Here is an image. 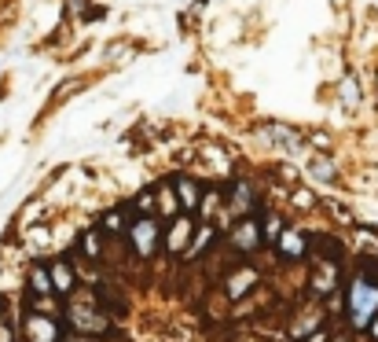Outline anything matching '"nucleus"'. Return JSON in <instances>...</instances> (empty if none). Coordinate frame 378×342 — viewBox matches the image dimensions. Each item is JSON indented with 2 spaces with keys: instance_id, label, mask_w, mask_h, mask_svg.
I'll list each match as a JSON object with an SVG mask.
<instances>
[{
  "instance_id": "20",
  "label": "nucleus",
  "mask_w": 378,
  "mask_h": 342,
  "mask_svg": "<svg viewBox=\"0 0 378 342\" xmlns=\"http://www.w3.org/2000/svg\"><path fill=\"white\" fill-rule=\"evenodd\" d=\"M334 342H345V339H334Z\"/></svg>"
},
{
  "instance_id": "16",
  "label": "nucleus",
  "mask_w": 378,
  "mask_h": 342,
  "mask_svg": "<svg viewBox=\"0 0 378 342\" xmlns=\"http://www.w3.org/2000/svg\"><path fill=\"white\" fill-rule=\"evenodd\" d=\"M312 173H316L320 180H334V166L323 162V158H316V162H312Z\"/></svg>"
},
{
  "instance_id": "1",
  "label": "nucleus",
  "mask_w": 378,
  "mask_h": 342,
  "mask_svg": "<svg viewBox=\"0 0 378 342\" xmlns=\"http://www.w3.org/2000/svg\"><path fill=\"white\" fill-rule=\"evenodd\" d=\"M378 313V284L371 276H356L349 284V324L367 331Z\"/></svg>"
},
{
  "instance_id": "2",
  "label": "nucleus",
  "mask_w": 378,
  "mask_h": 342,
  "mask_svg": "<svg viewBox=\"0 0 378 342\" xmlns=\"http://www.w3.org/2000/svg\"><path fill=\"white\" fill-rule=\"evenodd\" d=\"M67 324L78 328L81 335H107V331H111V317H107L103 309H96V306L89 309L81 298H74L70 309H67Z\"/></svg>"
},
{
  "instance_id": "7",
  "label": "nucleus",
  "mask_w": 378,
  "mask_h": 342,
  "mask_svg": "<svg viewBox=\"0 0 378 342\" xmlns=\"http://www.w3.org/2000/svg\"><path fill=\"white\" fill-rule=\"evenodd\" d=\"M235 243H239L243 254H254L257 243H261V221H257V217H243L239 228H235Z\"/></svg>"
},
{
  "instance_id": "6",
  "label": "nucleus",
  "mask_w": 378,
  "mask_h": 342,
  "mask_svg": "<svg viewBox=\"0 0 378 342\" xmlns=\"http://www.w3.org/2000/svg\"><path fill=\"white\" fill-rule=\"evenodd\" d=\"M279 254H283L287 261H298L309 254V236L298 228H283V236H279Z\"/></svg>"
},
{
  "instance_id": "5",
  "label": "nucleus",
  "mask_w": 378,
  "mask_h": 342,
  "mask_svg": "<svg viewBox=\"0 0 378 342\" xmlns=\"http://www.w3.org/2000/svg\"><path fill=\"white\" fill-rule=\"evenodd\" d=\"M191 232H195V221H191V213H184V217H177V221H173V228H169V236H166V250H169V254L188 250Z\"/></svg>"
},
{
  "instance_id": "19",
  "label": "nucleus",
  "mask_w": 378,
  "mask_h": 342,
  "mask_svg": "<svg viewBox=\"0 0 378 342\" xmlns=\"http://www.w3.org/2000/svg\"><path fill=\"white\" fill-rule=\"evenodd\" d=\"M0 342H12V328H0Z\"/></svg>"
},
{
  "instance_id": "13",
  "label": "nucleus",
  "mask_w": 378,
  "mask_h": 342,
  "mask_svg": "<svg viewBox=\"0 0 378 342\" xmlns=\"http://www.w3.org/2000/svg\"><path fill=\"white\" fill-rule=\"evenodd\" d=\"M254 284H257V272H254V269H243V272H235L232 280H228V295H232V298H239V295L250 291Z\"/></svg>"
},
{
  "instance_id": "15",
  "label": "nucleus",
  "mask_w": 378,
  "mask_h": 342,
  "mask_svg": "<svg viewBox=\"0 0 378 342\" xmlns=\"http://www.w3.org/2000/svg\"><path fill=\"white\" fill-rule=\"evenodd\" d=\"M122 228H125V217H122L118 210H111V213L103 217V232H122Z\"/></svg>"
},
{
  "instance_id": "17",
  "label": "nucleus",
  "mask_w": 378,
  "mask_h": 342,
  "mask_svg": "<svg viewBox=\"0 0 378 342\" xmlns=\"http://www.w3.org/2000/svg\"><path fill=\"white\" fill-rule=\"evenodd\" d=\"M283 236V228H279V217H268L265 221V239H279Z\"/></svg>"
},
{
  "instance_id": "11",
  "label": "nucleus",
  "mask_w": 378,
  "mask_h": 342,
  "mask_svg": "<svg viewBox=\"0 0 378 342\" xmlns=\"http://www.w3.org/2000/svg\"><path fill=\"white\" fill-rule=\"evenodd\" d=\"M228 206H232V213L250 217V210H254V191H250V184H235L232 195H228Z\"/></svg>"
},
{
  "instance_id": "8",
  "label": "nucleus",
  "mask_w": 378,
  "mask_h": 342,
  "mask_svg": "<svg viewBox=\"0 0 378 342\" xmlns=\"http://www.w3.org/2000/svg\"><path fill=\"white\" fill-rule=\"evenodd\" d=\"M338 287V261H320L316 272H312V291L316 295H327Z\"/></svg>"
},
{
  "instance_id": "14",
  "label": "nucleus",
  "mask_w": 378,
  "mask_h": 342,
  "mask_svg": "<svg viewBox=\"0 0 378 342\" xmlns=\"http://www.w3.org/2000/svg\"><path fill=\"white\" fill-rule=\"evenodd\" d=\"M81 254H85V258H100V254H103V239H100V232H81Z\"/></svg>"
},
{
  "instance_id": "10",
  "label": "nucleus",
  "mask_w": 378,
  "mask_h": 342,
  "mask_svg": "<svg viewBox=\"0 0 378 342\" xmlns=\"http://www.w3.org/2000/svg\"><path fill=\"white\" fill-rule=\"evenodd\" d=\"M48 272H52V287H56L59 295H74V269L67 261H52Z\"/></svg>"
},
{
  "instance_id": "12",
  "label": "nucleus",
  "mask_w": 378,
  "mask_h": 342,
  "mask_svg": "<svg viewBox=\"0 0 378 342\" xmlns=\"http://www.w3.org/2000/svg\"><path fill=\"white\" fill-rule=\"evenodd\" d=\"M199 195H202V191H199V184H195V180H188V177H184V180H177V199H180V206L188 210V213H191V210H195L199 202H202Z\"/></svg>"
},
{
  "instance_id": "4",
  "label": "nucleus",
  "mask_w": 378,
  "mask_h": 342,
  "mask_svg": "<svg viewBox=\"0 0 378 342\" xmlns=\"http://www.w3.org/2000/svg\"><path fill=\"white\" fill-rule=\"evenodd\" d=\"M129 236H133V247L140 258H151V254L158 250V243H162V232H158V221L155 217H136L133 224H129Z\"/></svg>"
},
{
  "instance_id": "18",
  "label": "nucleus",
  "mask_w": 378,
  "mask_h": 342,
  "mask_svg": "<svg viewBox=\"0 0 378 342\" xmlns=\"http://www.w3.org/2000/svg\"><path fill=\"white\" fill-rule=\"evenodd\" d=\"M367 331H371V339L378 342V313H375V320H371V328H367Z\"/></svg>"
},
{
  "instance_id": "9",
  "label": "nucleus",
  "mask_w": 378,
  "mask_h": 342,
  "mask_svg": "<svg viewBox=\"0 0 378 342\" xmlns=\"http://www.w3.org/2000/svg\"><path fill=\"white\" fill-rule=\"evenodd\" d=\"M30 295L34 298H45V295H52L56 291V287H52V272H48V265H34V269H30Z\"/></svg>"
},
{
  "instance_id": "3",
  "label": "nucleus",
  "mask_w": 378,
  "mask_h": 342,
  "mask_svg": "<svg viewBox=\"0 0 378 342\" xmlns=\"http://www.w3.org/2000/svg\"><path fill=\"white\" fill-rule=\"evenodd\" d=\"M23 335L26 342H63V324L52 313H26Z\"/></svg>"
}]
</instances>
